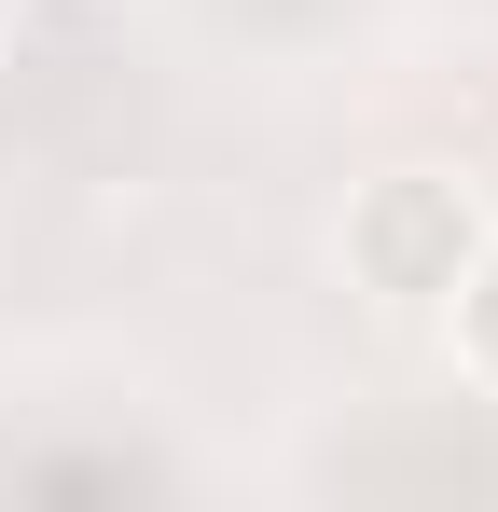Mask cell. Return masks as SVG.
<instances>
[{"label":"cell","instance_id":"6da1fadb","mask_svg":"<svg viewBox=\"0 0 498 512\" xmlns=\"http://www.w3.org/2000/svg\"><path fill=\"white\" fill-rule=\"evenodd\" d=\"M498 236V194L471 167H374L346 194V222H332V263H346V291L360 305H388V319H429L471 250Z\"/></svg>","mask_w":498,"mask_h":512},{"label":"cell","instance_id":"7a4b0ae2","mask_svg":"<svg viewBox=\"0 0 498 512\" xmlns=\"http://www.w3.org/2000/svg\"><path fill=\"white\" fill-rule=\"evenodd\" d=\"M429 319H443V360H457V388H471V402H498V236L471 250V277H457Z\"/></svg>","mask_w":498,"mask_h":512},{"label":"cell","instance_id":"3957f363","mask_svg":"<svg viewBox=\"0 0 498 512\" xmlns=\"http://www.w3.org/2000/svg\"><path fill=\"white\" fill-rule=\"evenodd\" d=\"M14 28H28V0H0V56H14Z\"/></svg>","mask_w":498,"mask_h":512}]
</instances>
